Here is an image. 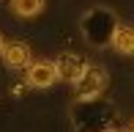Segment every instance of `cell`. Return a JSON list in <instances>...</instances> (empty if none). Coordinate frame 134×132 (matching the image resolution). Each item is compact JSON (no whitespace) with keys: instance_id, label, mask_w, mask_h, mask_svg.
Instances as JSON below:
<instances>
[{"instance_id":"6da1fadb","label":"cell","mask_w":134,"mask_h":132,"mask_svg":"<svg viewBox=\"0 0 134 132\" xmlns=\"http://www.w3.org/2000/svg\"><path fill=\"white\" fill-rule=\"evenodd\" d=\"M115 28H118L115 14H109L107 8H93V11H88L85 19H82V33H85V39L93 41V44H109Z\"/></svg>"},{"instance_id":"7a4b0ae2","label":"cell","mask_w":134,"mask_h":132,"mask_svg":"<svg viewBox=\"0 0 134 132\" xmlns=\"http://www.w3.org/2000/svg\"><path fill=\"white\" fill-rule=\"evenodd\" d=\"M107 88V72L101 66L88 63V69L82 72V77L74 83V94L80 102H90L96 97H101V91Z\"/></svg>"},{"instance_id":"3957f363","label":"cell","mask_w":134,"mask_h":132,"mask_svg":"<svg viewBox=\"0 0 134 132\" xmlns=\"http://www.w3.org/2000/svg\"><path fill=\"white\" fill-rule=\"evenodd\" d=\"M55 80H60L55 61H30L27 63L25 83L30 88H49V85H55Z\"/></svg>"},{"instance_id":"277c9868","label":"cell","mask_w":134,"mask_h":132,"mask_svg":"<svg viewBox=\"0 0 134 132\" xmlns=\"http://www.w3.org/2000/svg\"><path fill=\"white\" fill-rule=\"evenodd\" d=\"M55 66H58V77L66 83H77L82 77V72L88 69V61L80 55V52H60L55 58Z\"/></svg>"},{"instance_id":"5b68a950","label":"cell","mask_w":134,"mask_h":132,"mask_svg":"<svg viewBox=\"0 0 134 132\" xmlns=\"http://www.w3.org/2000/svg\"><path fill=\"white\" fill-rule=\"evenodd\" d=\"M3 63L8 66V69H27L30 63V47L25 41H5L3 47Z\"/></svg>"},{"instance_id":"8992f818","label":"cell","mask_w":134,"mask_h":132,"mask_svg":"<svg viewBox=\"0 0 134 132\" xmlns=\"http://www.w3.org/2000/svg\"><path fill=\"white\" fill-rule=\"evenodd\" d=\"M112 50L120 52V55H134V28L129 25H118L112 33Z\"/></svg>"},{"instance_id":"52a82bcc","label":"cell","mask_w":134,"mask_h":132,"mask_svg":"<svg viewBox=\"0 0 134 132\" xmlns=\"http://www.w3.org/2000/svg\"><path fill=\"white\" fill-rule=\"evenodd\" d=\"M44 3L47 0H8L11 11H14L16 17H22V19H30V17L41 14V11H44Z\"/></svg>"},{"instance_id":"ba28073f","label":"cell","mask_w":134,"mask_h":132,"mask_svg":"<svg viewBox=\"0 0 134 132\" xmlns=\"http://www.w3.org/2000/svg\"><path fill=\"white\" fill-rule=\"evenodd\" d=\"M3 47H5V41H3V36H0V52H3Z\"/></svg>"},{"instance_id":"9c48e42d","label":"cell","mask_w":134,"mask_h":132,"mask_svg":"<svg viewBox=\"0 0 134 132\" xmlns=\"http://www.w3.org/2000/svg\"><path fill=\"white\" fill-rule=\"evenodd\" d=\"M109 132H123V129H109Z\"/></svg>"},{"instance_id":"30bf717a","label":"cell","mask_w":134,"mask_h":132,"mask_svg":"<svg viewBox=\"0 0 134 132\" xmlns=\"http://www.w3.org/2000/svg\"><path fill=\"white\" fill-rule=\"evenodd\" d=\"M131 132H134V124H131Z\"/></svg>"}]
</instances>
